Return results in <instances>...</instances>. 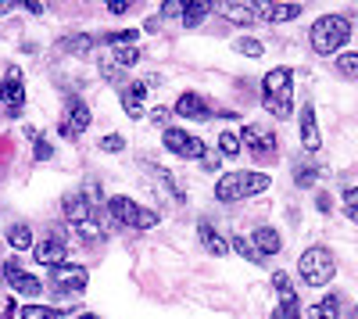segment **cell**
Masks as SVG:
<instances>
[{
	"mask_svg": "<svg viewBox=\"0 0 358 319\" xmlns=\"http://www.w3.org/2000/svg\"><path fill=\"white\" fill-rule=\"evenodd\" d=\"M262 108L273 115V119H290V111H294V72L287 65L265 72V79H262Z\"/></svg>",
	"mask_w": 358,
	"mask_h": 319,
	"instance_id": "cell-1",
	"label": "cell"
},
{
	"mask_svg": "<svg viewBox=\"0 0 358 319\" xmlns=\"http://www.w3.org/2000/svg\"><path fill=\"white\" fill-rule=\"evenodd\" d=\"M308 40H312L315 54H337L351 40V18H344V15H322V18H315Z\"/></svg>",
	"mask_w": 358,
	"mask_h": 319,
	"instance_id": "cell-2",
	"label": "cell"
},
{
	"mask_svg": "<svg viewBox=\"0 0 358 319\" xmlns=\"http://www.w3.org/2000/svg\"><path fill=\"white\" fill-rule=\"evenodd\" d=\"M268 183H273V176H265V172H226L215 183V197L229 205V201H244L268 190Z\"/></svg>",
	"mask_w": 358,
	"mask_h": 319,
	"instance_id": "cell-3",
	"label": "cell"
},
{
	"mask_svg": "<svg viewBox=\"0 0 358 319\" xmlns=\"http://www.w3.org/2000/svg\"><path fill=\"white\" fill-rule=\"evenodd\" d=\"M65 219L76 226V234L90 244V241H101L104 237V229H101V222H97V215H94V205H90V197H83V194H69L65 197Z\"/></svg>",
	"mask_w": 358,
	"mask_h": 319,
	"instance_id": "cell-4",
	"label": "cell"
},
{
	"mask_svg": "<svg viewBox=\"0 0 358 319\" xmlns=\"http://www.w3.org/2000/svg\"><path fill=\"white\" fill-rule=\"evenodd\" d=\"M297 269H301V280L308 283V287H326L334 280V273H337V262H334V255H330V248H308L305 255H301V262H297Z\"/></svg>",
	"mask_w": 358,
	"mask_h": 319,
	"instance_id": "cell-5",
	"label": "cell"
},
{
	"mask_svg": "<svg viewBox=\"0 0 358 319\" xmlns=\"http://www.w3.org/2000/svg\"><path fill=\"white\" fill-rule=\"evenodd\" d=\"M108 212H111V219L118 226H129V229H151V226H158V212L136 205L133 197H122V194L108 197Z\"/></svg>",
	"mask_w": 358,
	"mask_h": 319,
	"instance_id": "cell-6",
	"label": "cell"
},
{
	"mask_svg": "<svg viewBox=\"0 0 358 319\" xmlns=\"http://www.w3.org/2000/svg\"><path fill=\"white\" fill-rule=\"evenodd\" d=\"M0 104H4L8 119H18L22 108H25V83H22V69L18 65L4 69V79H0Z\"/></svg>",
	"mask_w": 358,
	"mask_h": 319,
	"instance_id": "cell-7",
	"label": "cell"
},
{
	"mask_svg": "<svg viewBox=\"0 0 358 319\" xmlns=\"http://www.w3.org/2000/svg\"><path fill=\"white\" fill-rule=\"evenodd\" d=\"M162 143H165V151H172L176 158H204V140L201 136H194V133H187V129H179V126H169L165 133H162Z\"/></svg>",
	"mask_w": 358,
	"mask_h": 319,
	"instance_id": "cell-8",
	"label": "cell"
},
{
	"mask_svg": "<svg viewBox=\"0 0 358 319\" xmlns=\"http://www.w3.org/2000/svg\"><path fill=\"white\" fill-rule=\"evenodd\" d=\"M50 283L57 287V295H69V298H76V295H83V291H86L90 273H86V266L62 262V266H54V269H50Z\"/></svg>",
	"mask_w": 358,
	"mask_h": 319,
	"instance_id": "cell-9",
	"label": "cell"
},
{
	"mask_svg": "<svg viewBox=\"0 0 358 319\" xmlns=\"http://www.w3.org/2000/svg\"><path fill=\"white\" fill-rule=\"evenodd\" d=\"M241 148H248L255 162H276V155H280L276 151V136L268 133V129H262V126H244Z\"/></svg>",
	"mask_w": 358,
	"mask_h": 319,
	"instance_id": "cell-10",
	"label": "cell"
},
{
	"mask_svg": "<svg viewBox=\"0 0 358 319\" xmlns=\"http://www.w3.org/2000/svg\"><path fill=\"white\" fill-rule=\"evenodd\" d=\"M273 287L280 295V309L273 312V319H301V302H297V291L287 273H273Z\"/></svg>",
	"mask_w": 358,
	"mask_h": 319,
	"instance_id": "cell-11",
	"label": "cell"
},
{
	"mask_svg": "<svg viewBox=\"0 0 358 319\" xmlns=\"http://www.w3.org/2000/svg\"><path fill=\"white\" fill-rule=\"evenodd\" d=\"M4 280H8V287L15 295H25V298H36L43 291V283L33 273H25L18 258H8V262H4Z\"/></svg>",
	"mask_w": 358,
	"mask_h": 319,
	"instance_id": "cell-12",
	"label": "cell"
},
{
	"mask_svg": "<svg viewBox=\"0 0 358 319\" xmlns=\"http://www.w3.org/2000/svg\"><path fill=\"white\" fill-rule=\"evenodd\" d=\"M65 255H69V244H65V237L62 234H47L43 241H36L33 244V258L40 266H62L65 262Z\"/></svg>",
	"mask_w": 358,
	"mask_h": 319,
	"instance_id": "cell-13",
	"label": "cell"
},
{
	"mask_svg": "<svg viewBox=\"0 0 358 319\" xmlns=\"http://www.w3.org/2000/svg\"><path fill=\"white\" fill-rule=\"evenodd\" d=\"M65 119L69 122H62V133L69 136V140H79L86 129H90V122H94V119H90V104L83 101V97H69V115H65Z\"/></svg>",
	"mask_w": 358,
	"mask_h": 319,
	"instance_id": "cell-14",
	"label": "cell"
},
{
	"mask_svg": "<svg viewBox=\"0 0 358 319\" xmlns=\"http://www.w3.org/2000/svg\"><path fill=\"white\" fill-rule=\"evenodd\" d=\"M147 86H158V76H151V79H133V83L122 86V108H126L129 119H140V115H143Z\"/></svg>",
	"mask_w": 358,
	"mask_h": 319,
	"instance_id": "cell-15",
	"label": "cell"
},
{
	"mask_svg": "<svg viewBox=\"0 0 358 319\" xmlns=\"http://www.w3.org/2000/svg\"><path fill=\"white\" fill-rule=\"evenodd\" d=\"M176 115H179V119H197V122H208V119H212V104H208L201 94L187 90L183 97L176 101Z\"/></svg>",
	"mask_w": 358,
	"mask_h": 319,
	"instance_id": "cell-16",
	"label": "cell"
},
{
	"mask_svg": "<svg viewBox=\"0 0 358 319\" xmlns=\"http://www.w3.org/2000/svg\"><path fill=\"white\" fill-rule=\"evenodd\" d=\"M301 148L308 155H315L322 148V136H319V122H315V108L312 104L301 108Z\"/></svg>",
	"mask_w": 358,
	"mask_h": 319,
	"instance_id": "cell-17",
	"label": "cell"
},
{
	"mask_svg": "<svg viewBox=\"0 0 358 319\" xmlns=\"http://www.w3.org/2000/svg\"><path fill=\"white\" fill-rule=\"evenodd\" d=\"M251 244H255V251L265 258V255H280V248H283V241H280V234L273 226H258L255 234H251Z\"/></svg>",
	"mask_w": 358,
	"mask_h": 319,
	"instance_id": "cell-18",
	"label": "cell"
},
{
	"mask_svg": "<svg viewBox=\"0 0 358 319\" xmlns=\"http://www.w3.org/2000/svg\"><path fill=\"white\" fill-rule=\"evenodd\" d=\"M255 8H258V18L265 22H294L305 11V4H255Z\"/></svg>",
	"mask_w": 358,
	"mask_h": 319,
	"instance_id": "cell-19",
	"label": "cell"
},
{
	"mask_svg": "<svg viewBox=\"0 0 358 319\" xmlns=\"http://www.w3.org/2000/svg\"><path fill=\"white\" fill-rule=\"evenodd\" d=\"M197 234H201V244H204V251H208V255L222 258V255L229 251V241H226V237H219V229H215L212 222H201V226H197Z\"/></svg>",
	"mask_w": 358,
	"mask_h": 319,
	"instance_id": "cell-20",
	"label": "cell"
},
{
	"mask_svg": "<svg viewBox=\"0 0 358 319\" xmlns=\"http://www.w3.org/2000/svg\"><path fill=\"white\" fill-rule=\"evenodd\" d=\"M147 172H151V180L158 183V190H162V194H169V197L176 201V205H183V201H187V197H183V190L176 187V180L169 176V172H165L162 165H147Z\"/></svg>",
	"mask_w": 358,
	"mask_h": 319,
	"instance_id": "cell-21",
	"label": "cell"
},
{
	"mask_svg": "<svg viewBox=\"0 0 358 319\" xmlns=\"http://www.w3.org/2000/svg\"><path fill=\"white\" fill-rule=\"evenodd\" d=\"M94 47H97V36H90V33H76V36L57 40V50L62 54H90Z\"/></svg>",
	"mask_w": 358,
	"mask_h": 319,
	"instance_id": "cell-22",
	"label": "cell"
},
{
	"mask_svg": "<svg viewBox=\"0 0 358 319\" xmlns=\"http://www.w3.org/2000/svg\"><path fill=\"white\" fill-rule=\"evenodd\" d=\"M208 15H212V4H208V0H187L183 4V29H197Z\"/></svg>",
	"mask_w": 358,
	"mask_h": 319,
	"instance_id": "cell-23",
	"label": "cell"
},
{
	"mask_svg": "<svg viewBox=\"0 0 358 319\" xmlns=\"http://www.w3.org/2000/svg\"><path fill=\"white\" fill-rule=\"evenodd\" d=\"M219 11H222L229 22H236V25L258 22V8H255V4H219Z\"/></svg>",
	"mask_w": 358,
	"mask_h": 319,
	"instance_id": "cell-24",
	"label": "cell"
},
{
	"mask_svg": "<svg viewBox=\"0 0 358 319\" xmlns=\"http://www.w3.org/2000/svg\"><path fill=\"white\" fill-rule=\"evenodd\" d=\"M8 244L15 251H29V248H33V226H29V222H15L8 229Z\"/></svg>",
	"mask_w": 358,
	"mask_h": 319,
	"instance_id": "cell-25",
	"label": "cell"
},
{
	"mask_svg": "<svg viewBox=\"0 0 358 319\" xmlns=\"http://www.w3.org/2000/svg\"><path fill=\"white\" fill-rule=\"evenodd\" d=\"M308 319H341V298L337 295H326L319 305L308 309Z\"/></svg>",
	"mask_w": 358,
	"mask_h": 319,
	"instance_id": "cell-26",
	"label": "cell"
},
{
	"mask_svg": "<svg viewBox=\"0 0 358 319\" xmlns=\"http://www.w3.org/2000/svg\"><path fill=\"white\" fill-rule=\"evenodd\" d=\"M244 148H241V133H233V129H222L219 133V155H226V158H236Z\"/></svg>",
	"mask_w": 358,
	"mask_h": 319,
	"instance_id": "cell-27",
	"label": "cell"
},
{
	"mask_svg": "<svg viewBox=\"0 0 358 319\" xmlns=\"http://www.w3.org/2000/svg\"><path fill=\"white\" fill-rule=\"evenodd\" d=\"M229 248H233L236 255H241L244 262H255V266H262V255L255 251V244H251L248 237H233V241H229Z\"/></svg>",
	"mask_w": 358,
	"mask_h": 319,
	"instance_id": "cell-28",
	"label": "cell"
},
{
	"mask_svg": "<svg viewBox=\"0 0 358 319\" xmlns=\"http://www.w3.org/2000/svg\"><path fill=\"white\" fill-rule=\"evenodd\" d=\"M18 319H62V312L50 305H25V309H18Z\"/></svg>",
	"mask_w": 358,
	"mask_h": 319,
	"instance_id": "cell-29",
	"label": "cell"
},
{
	"mask_svg": "<svg viewBox=\"0 0 358 319\" xmlns=\"http://www.w3.org/2000/svg\"><path fill=\"white\" fill-rule=\"evenodd\" d=\"M337 72L348 76V79H358V50H348L337 57Z\"/></svg>",
	"mask_w": 358,
	"mask_h": 319,
	"instance_id": "cell-30",
	"label": "cell"
},
{
	"mask_svg": "<svg viewBox=\"0 0 358 319\" xmlns=\"http://www.w3.org/2000/svg\"><path fill=\"white\" fill-rule=\"evenodd\" d=\"M111 62L118 65V69H133L136 62H140V50L136 47H115V57Z\"/></svg>",
	"mask_w": 358,
	"mask_h": 319,
	"instance_id": "cell-31",
	"label": "cell"
},
{
	"mask_svg": "<svg viewBox=\"0 0 358 319\" xmlns=\"http://www.w3.org/2000/svg\"><path fill=\"white\" fill-rule=\"evenodd\" d=\"M101 76H104L111 86H118V90L126 86V83H122V69H118V65L111 62V57H101Z\"/></svg>",
	"mask_w": 358,
	"mask_h": 319,
	"instance_id": "cell-32",
	"label": "cell"
},
{
	"mask_svg": "<svg viewBox=\"0 0 358 319\" xmlns=\"http://www.w3.org/2000/svg\"><path fill=\"white\" fill-rule=\"evenodd\" d=\"M101 151H104V155H122V151H126V136H118V133L104 136V140H101Z\"/></svg>",
	"mask_w": 358,
	"mask_h": 319,
	"instance_id": "cell-33",
	"label": "cell"
},
{
	"mask_svg": "<svg viewBox=\"0 0 358 319\" xmlns=\"http://www.w3.org/2000/svg\"><path fill=\"white\" fill-rule=\"evenodd\" d=\"M236 50H241V54H248V57H262V54H265V47H262L258 40H251V36L236 40Z\"/></svg>",
	"mask_w": 358,
	"mask_h": 319,
	"instance_id": "cell-34",
	"label": "cell"
},
{
	"mask_svg": "<svg viewBox=\"0 0 358 319\" xmlns=\"http://www.w3.org/2000/svg\"><path fill=\"white\" fill-rule=\"evenodd\" d=\"M33 155H36V162H47V158L54 155V148H50V140H47L43 133H36V151H33Z\"/></svg>",
	"mask_w": 358,
	"mask_h": 319,
	"instance_id": "cell-35",
	"label": "cell"
},
{
	"mask_svg": "<svg viewBox=\"0 0 358 319\" xmlns=\"http://www.w3.org/2000/svg\"><path fill=\"white\" fill-rule=\"evenodd\" d=\"M315 180H319V172H315V169H297V176H294L297 187H312Z\"/></svg>",
	"mask_w": 358,
	"mask_h": 319,
	"instance_id": "cell-36",
	"label": "cell"
},
{
	"mask_svg": "<svg viewBox=\"0 0 358 319\" xmlns=\"http://www.w3.org/2000/svg\"><path fill=\"white\" fill-rule=\"evenodd\" d=\"M169 115H172L169 108H155L151 115H147V122H155V126H165V129H169Z\"/></svg>",
	"mask_w": 358,
	"mask_h": 319,
	"instance_id": "cell-37",
	"label": "cell"
},
{
	"mask_svg": "<svg viewBox=\"0 0 358 319\" xmlns=\"http://www.w3.org/2000/svg\"><path fill=\"white\" fill-rule=\"evenodd\" d=\"M162 18H183V4H179V0H169V4L162 8Z\"/></svg>",
	"mask_w": 358,
	"mask_h": 319,
	"instance_id": "cell-38",
	"label": "cell"
},
{
	"mask_svg": "<svg viewBox=\"0 0 358 319\" xmlns=\"http://www.w3.org/2000/svg\"><path fill=\"white\" fill-rule=\"evenodd\" d=\"M201 165H204L208 172H215V169H219V151L208 148V151H204V158H201Z\"/></svg>",
	"mask_w": 358,
	"mask_h": 319,
	"instance_id": "cell-39",
	"label": "cell"
},
{
	"mask_svg": "<svg viewBox=\"0 0 358 319\" xmlns=\"http://www.w3.org/2000/svg\"><path fill=\"white\" fill-rule=\"evenodd\" d=\"M108 11L111 15H126L129 11V0H108Z\"/></svg>",
	"mask_w": 358,
	"mask_h": 319,
	"instance_id": "cell-40",
	"label": "cell"
},
{
	"mask_svg": "<svg viewBox=\"0 0 358 319\" xmlns=\"http://www.w3.org/2000/svg\"><path fill=\"white\" fill-rule=\"evenodd\" d=\"M344 201H348V208L358 212V187H348V190H344Z\"/></svg>",
	"mask_w": 358,
	"mask_h": 319,
	"instance_id": "cell-41",
	"label": "cell"
},
{
	"mask_svg": "<svg viewBox=\"0 0 358 319\" xmlns=\"http://www.w3.org/2000/svg\"><path fill=\"white\" fill-rule=\"evenodd\" d=\"M315 208H319V212H330V194H319V197H315Z\"/></svg>",
	"mask_w": 358,
	"mask_h": 319,
	"instance_id": "cell-42",
	"label": "cell"
},
{
	"mask_svg": "<svg viewBox=\"0 0 358 319\" xmlns=\"http://www.w3.org/2000/svg\"><path fill=\"white\" fill-rule=\"evenodd\" d=\"M25 11H29V15H43V4H36V0H29Z\"/></svg>",
	"mask_w": 358,
	"mask_h": 319,
	"instance_id": "cell-43",
	"label": "cell"
},
{
	"mask_svg": "<svg viewBox=\"0 0 358 319\" xmlns=\"http://www.w3.org/2000/svg\"><path fill=\"white\" fill-rule=\"evenodd\" d=\"M4 319H18V309H15V302H8V305H4Z\"/></svg>",
	"mask_w": 358,
	"mask_h": 319,
	"instance_id": "cell-44",
	"label": "cell"
},
{
	"mask_svg": "<svg viewBox=\"0 0 358 319\" xmlns=\"http://www.w3.org/2000/svg\"><path fill=\"white\" fill-rule=\"evenodd\" d=\"M15 11V4H4V0H0V15H11Z\"/></svg>",
	"mask_w": 358,
	"mask_h": 319,
	"instance_id": "cell-45",
	"label": "cell"
},
{
	"mask_svg": "<svg viewBox=\"0 0 358 319\" xmlns=\"http://www.w3.org/2000/svg\"><path fill=\"white\" fill-rule=\"evenodd\" d=\"M76 319H101V316H97V312H79Z\"/></svg>",
	"mask_w": 358,
	"mask_h": 319,
	"instance_id": "cell-46",
	"label": "cell"
},
{
	"mask_svg": "<svg viewBox=\"0 0 358 319\" xmlns=\"http://www.w3.org/2000/svg\"><path fill=\"white\" fill-rule=\"evenodd\" d=\"M348 215H351V219H355V222H358V212H355V208H348Z\"/></svg>",
	"mask_w": 358,
	"mask_h": 319,
	"instance_id": "cell-47",
	"label": "cell"
},
{
	"mask_svg": "<svg viewBox=\"0 0 358 319\" xmlns=\"http://www.w3.org/2000/svg\"><path fill=\"white\" fill-rule=\"evenodd\" d=\"M351 319H358V309H355V312H351Z\"/></svg>",
	"mask_w": 358,
	"mask_h": 319,
	"instance_id": "cell-48",
	"label": "cell"
}]
</instances>
